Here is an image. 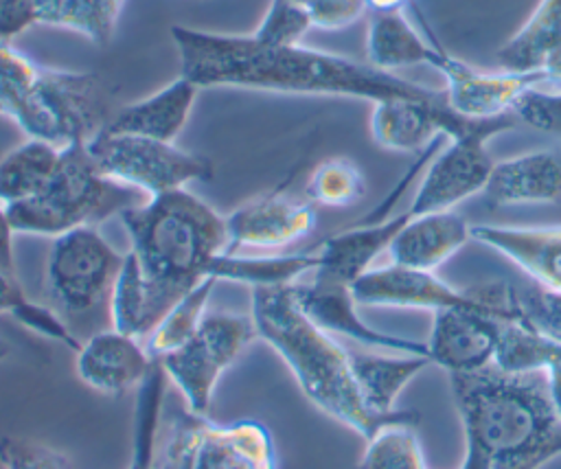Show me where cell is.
I'll list each match as a JSON object with an SVG mask.
<instances>
[{"label": "cell", "instance_id": "obj_19", "mask_svg": "<svg viewBox=\"0 0 561 469\" xmlns=\"http://www.w3.org/2000/svg\"><path fill=\"white\" fill-rule=\"evenodd\" d=\"M482 193L489 206L559 202L561 151L537 149L495 162Z\"/></svg>", "mask_w": 561, "mask_h": 469}, {"label": "cell", "instance_id": "obj_45", "mask_svg": "<svg viewBox=\"0 0 561 469\" xmlns=\"http://www.w3.org/2000/svg\"><path fill=\"white\" fill-rule=\"evenodd\" d=\"M460 469H491V465L480 449H476L473 445H465V456H462Z\"/></svg>", "mask_w": 561, "mask_h": 469}, {"label": "cell", "instance_id": "obj_3", "mask_svg": "<svg viewBox=\"0 0 561 469\" xmlns=\"http://www.w3.org/2000/svg\"><path fill=\"white\" fill-rule=\"evenodd\" d=\"M118 217L129 237L127 254L142 283L151 331L208 276L213 259L226 252V217L186 188L147 197Z\"/></svg>", "mask_w": 561, "mask_h": 469}, {"label": "cell", "instance_id": "obj_28", "mask_svg": "<svg viewBox=\"0 0 561 469\" xmlns=\"http://www.w3.org/2000/svg\"><path fill=\"white\" fill-rule=\"evenodd\" d=\"M61 149L39 140L26 138L0 158V204L11 206L39 195L53 180Z\"/></svg>", "mask_w": 561, "mask_h": 469}, {"label": "cell", "instance_id": "obj_35", "mask_svg": "<svg viewBox=\"0 0 561 469\" xmlns=\"http://www.w3.org/2000/svg\"><path fill=\"white\" fill-rule=\"evenodd\" d=\"M311 26V18L302 4L296 0H272L250 35L267 46H294L300 44Z\"/></svg>", "mask_w": 561, "mask_h": 469}, {"label": "cell", "instance_id": "obj_20", "mask_svg": "<svg viewBox=\"0 0 561 469\" xmlns=\"http://www.w3.org/2000/svg\"><path fill=\"white\" fill-rule=\"evenodd\" d=\"M471 239L504 254L537 285L561 291V226H471Z\"/></svg>", "mask_w": 561, "mask_h": 469}, {"label": "cell", "instance_id": "obj_39", "mask_svg": "<svg viewBox=\"0 0 561 469\" xmlns=\"http://www.w3.org/2000/svg\"><path fill=\"white\" fill-rule=\"evenodd\" d=\"M366 9L364 0H313L307 7V13L316 28L335 31L357 22Z\"/></svg>", "mask_w": 561, "mask_h": 469}, {"label": "cell", "instance_id": "obj_31", "mask_svg": "<svg viewBox=\"0 0 561 469\" xmlns=\"http://www.w3.org/2000/svg\"><path fill=\"white\" fill-rule=\"evenodd\" d=\"M217 283V278L206 276L158 320V324L145 338V348L153 359L180 348L197 333Z\"/></svg>", "mask_w": 561, "mask_h": 469}, {"label": "cell", "instance_id": "obj_26", "mask_svg": "<svg viewBox=\"0 0 561 469\" xmlns=\"http://www.w3.org/2000/svg\"><path fill=\"white\" fill-rule=\"evenodd\" d=\"M320 265L318 252H296V254H256L245 256L237 252H221L213 259L208 276L217 281H230L252 287L291 285L305 274H313Z\"/></svg>", "mask_w": 561, "mask_h": 469}, {"label": "cell", "instance_id": "obj_46", "mask_svg": "<svg viewBox=\"0 0 561 469\" xmlns=\"http://www.w3.org/2000/svg\"><path fill=\"white\" fill-rule=\"evenodd\" d=\"M370 11H392V9H403L405 2L410 0H364Z\"/></svg>", "mask_w": 561, "mask_h": 469}, {"label": "cell", "instance_id": "obj_41", "mask_svg": "<svg viewBox=\"0 0 561 469\" xmlns=\"http://www.w3.org/2000/svg\"><path fill=\"white\" fill-rule=\"evenodd\" d=\"M13 226L7 213V206L0 204V272L9 274V276H18L15 274V252H13Z\"/></svg>", "mask_w": 561, "mask_h": 469}, {"label": "cell", "instance_id": "obj_27", "mask_svg": "<svg viewBox=\"0 0 561 469\" xmlns=\"http://www.w3.org/2000/svg\"><path fill=\"white\" fill-rule=\"evenodd\" d=\"M561 44V0H539L526 22L495 50L502 70L535 72Z\"/></svg>", "mask_w": 561, "mask_h": 469}, {"label": "cell", "instance_id": "obj_10", "mask_svg": "<svg viewBox=\"0 0 561 469\" xmlns=\"http://www.w3.org/2000/svg\"><path fill=\"white\" fill-rule=\"evenodd\" d=\"M256 338L250 316L206 313L197 333L180 348L158 357L169 381L182 392L195 416H206L219 377Z\"/></svg>", "mask_w": 561, "mask_h": 469}, {"label": "cell", "instance_id": "obj_9", "mask_svg": "<svg viewBox=\"0 0 561 469\" xmlns=\"http://www.w3.org/2000/svg\"><path fill=\"white\" fill-rule=\"evenodd\" d=\"M85 145L105 178L145 193L147 197L186 188L191 182H206L215 173L206 156L145 136L110 134L101 129Z\"/></svg>", "mask_w": 561, "mask_h": 469}, {"label": "cell", "instance_id": "obj_12", "mask_svg": "<svg viewBox=\"0 0 561 469\" xmlns=\"http://www.w3.org/2000/svg\"><path fill=\"white\" fill-rule=\"evenodd\" d=\"M445 79L447 105L467 121H486L513 112L517 99L546 81L541 70L511 72V70H482L467 61L438 50L434 66Z\"/></svg>", "mask_w": 561, "mask_h": 469}, {"label": "cell", "instance_id": "obj_48", "mask_svg": "<svg viewBox=\"0 0 561 469\" xmlns=\"http://www.w3.org/2000/svg\"><path fill=\"white\" fill-rule=\"evenodd\" d=\"M296 2H298V4H302V7H305V9H307V7H309V4H311V2H313V0H296Z\"/></svg>", "mask_w": 561, "mask_h": 469}, {"label": "cell", "instance_id": "obj_42", "mask_svg": "<svg viewBox=\"0 0 561 469\" xmlns=\"http://www.w3.org/2000/svg\"><path fill=\"white\" fill-rule=\"evenodd\" d=\"M26 294L22 291L18 276H9L4 272H0V316L2 313H11L15 316V311L26 302Z\"/></svg>", "mask_w": 561, "mask_h": 469}, {"label": "cell", "instance_id": "obj_43", "mask_svg": "<svg viewBox=\"0 0 561 469\" xmlns=\"http://www.w3.org/2000/svg\"><path fill=\"white\" fill-rule=\"evenodd\" d=\"M546 379H548L550 401H552V405H554L557 416L561 419V366H559V368H550V370L546 373Z\"/></svg>", "mask_w": 561, "mask_h": 469}, {"label": "cell", "instance_id": "obj_22", "mask_svg": "<svg viewBox=\"0 0 561 469\" xmlns=\"http://www.w3.org/2000/svg\"><path fill=\"white\" fill-rule=\"evenodd\" d=\"M471 239L469 221L456 210L408 219L388 248L390 263L434 272Z\"/></svg>", "mask_w": 561, "mask_h": 469}, {"label": "cell", "instance_id": "obj_8", "mask_svg": "<svg viewBox=\"0 0 561 469\" xmlns=\"http://www.w3.org/2000/svg\"><path fill=\"white\" fill-rule=\"evenodd\" d=\"M359 307H401V309H482L500 322L519 320L517 289L506 283H484L456 289L434 272L412 270L397 263L370 267L351 285Z\"/></svg>", "mask_w": 561, "mask_h": 469}, {"label": "cell", "instance_id": "obj_25", "mask_svg": "<svg viewBox=\"0 0 561 469\" xmlns=\"http://www.w3.org/2000/svg\"><path fill=\"white\" fill-rule=\"evenodd\" d=\"M425 355L403 353H357L351 351V366L366 405L377 414H394L403 388L430 366Z\"/></svg>", "mask_w": 561, "mask_h": 469}, {"label": "cell", "instance_id": "obj_44", "mask_svg": "<svg viewBox=\"0 0 561 469\" xmlns=\"http://www.w3.org/2000/svg\"><path fill=\"white\" fill-rule=\"evenodd\" d=\"M541 72H543L546 81L561 83V44L546 57V61L541 66Z\"/></svg>", "mask_w": 561, "mask_h": 469}, {"label": "cell", "instance_id": "obj_36", "mask_svg": "<svg viewBox=\"0 0 561 469\" xmlns=\"http://www.w3.org/2000/svg\"><path fill=\"white\" fill-rule=\"evenodd\" d=\"M2 469H75L70 458L35 438L2 436L0 438Z\"/></svg>", "mask_w": 561, "mask_h": 469}, {"label": "cell", "instance_id": "obj_4", "mask_svg": "<svg viewBox=\"0 0 561 469\" xmlns=\"http://www.w3.org/2000/svg\"><path fill=\"white\" fill-rule=\"evenodd\" d=\"M465 445L491 469H541L561 456V419L546 373L508 375L493 366L449 375Z\"/></svg>", "mask_w": 561, "mask_h": 469}, {"label": "cell", "instance_id": "obj_14", "mask_svg": "<svg viewBox=\"0 0 561 469\" xmlns=\"http://www.w3.org/2000/svg\"><path fill=\"white\" fill-rule=\"evenodd\" d=\"M294 294L305 309V313L333 335H344L370 348L383 353H403V355H425L427 344L394 333L379 331L370 327L357 311L351 285L337 283L324 276L313 274L311 281L294 283Z\"/></svg>", "mask_w": 561, "mask_h": 469}, {"label": "cell", "instance_id": "obj_40", "mask_svg": "<svg viewBox=\"0 0 561 469\" xmlns=\"http://www.w3.org/2000/svg\"><path fill=\"white\" fill-rule=\"evenodd\" d=\"M31 24H35L33 0H0V39L2 42H11Z\"/></svg>", "mask_w": 561, "mask_h": 469}, {"label": "cell", "instance_id": "obj_30", "mask_svg": "<svg viewBox=\"0 0 561 469\" xmlns=\"http://www.w3.org/2000/svg\"><path fill=\"white\" fill-rule=\"evenodd\" d=\"M125 0H33L35 24H48L85 35L105 46L116 28Z\"/></svg>", "mask_w": 561, "mask_h": 469}, {"label": "cell", "instance_id": "obj_23", "mask_svg": "<svg viewBox=\"0 0 561 469\" xmlns=\"http://www.w3.org/2000/svg\"><path fill=\"white\" fill-rule=\"evenodd\" d=\"M195 469H276L270 430L252 419L226 425L206 419Z\"/></svg>", "mask_w": 561, "mask_h": 469}, {"label": "cell", "instance_id": "obj_17", "mask_svg": "<svg viewBox=\"0 0 561 469\" xmlns=\"http://www.w3.org/2000/svg\"><path fill=\"white\" fill-rule=\"evenodd\" d=\"M151 364L153 357L147 353L145 344L114 327L90 335L77 351L79 379L88 388L110 397L138 388Z\"/></svg>", "mask_w": 561, "mask_h": 469}, {"label": "cell", "instance_id": "obj_13", "mask_svg": "<svg viewBox=\"0 0 561 469\" xmlns=\"http://www.w3.org/2000/svg\"><path fill=\"white\" fill-rule=\"evenodd\" d=\"M318 224L316 206L283 193V186L256 195L226 215V252L239 248L283 250L313 232Z\"/></svg>", "mask_w": 561, "mask_h": 469}, {"label": "cell", "instance_id": "obj_37", "mask_svg": "<svg viewBox=\"0 0 561 469\" xmlns=\"http://www.w3.org/2000/svg\"><path fill=\"white\" fill-rule=\"evenodd\" d=\"M517 307L519 320L561 344V291L535 283L528 289H517Z\"/></svg>", "mask_w": 561, "mask_h": 469}, {"label": "cell", "instance_id": "obj_33", "mask_svg": "<svg viewBox=\"0 0 561 469\" xmlns=\"http://www.w3.org/2000/svg\"><path fill=\"white\" fill-rule=\"evenodd\" d=\"M366 195V178L348 158H329L316 164L307 180V199L313 206L346 208Z\"/></svg>", "mask_w": 561, "mask_h": 469}, {"label": "cell", "instance_id": "obj_5", "mask_svg": "<svg viewBox=\"0 0 561 469\" xmlns=\"http://www.w3.org/2000/svg\"><path fill=\"white\" fill-rule=\"evenodd\" d=\"M123 256L96 226H81L53 239L44 270L48 307L79 342L112 327L110 305Z\"/></svg>", "mask_w": 561, "mask_h": 469}, {"label": "cell", "instance_id": "obj_38", "mask_svg": "<svg viewBox=\"0 0 561 469\" xmlns=\"http://www.w3.org/2000/svg\"><path fill=\"white\" fill-rule=\"evenodd\" d=\"M513 114L528 127L561 138V92L530 88L517 99Z\"/></svg>", "mask_w": 561, "mask_h": 469}, {"label": "cell", "instance_id": "obj_1", "mask_svg": "<svg viewBox=\"0 0 561 469\" xmlns=\"http://www.w3.org/2000/svg\"><path fill=\"white\" fill-rule=\"evenodd\" d=\"M171 39L180 57V75L199 90L250 88L285 94L351 96L370 103L445 99L443 90H430L370 64L300 44L267 46L252 35H221L182 24L171 26Z\"/></svg>", "mask_w": 561, "mask_h": 469}, {"label": "cell", "instance_id": "obj_15", "mask_svg": "<svg viewBox=\"0 0 561 469\" xmlns=\"http://www.w3.org/2000/svg\"><path fill=\"white\" fill-rule=\"evenodd\" d=\"M473 123L458 116L447 99H388L373 103L370 136L381 149L414 153L438 142V136L456 138L469 131Z\"/></svg>", "mask_w": 561, "mask_h": 469}, {"label": "cell", "instance_id": "obj_11", "mask_svg": "<svg viewBox=\"0 0 561 469\" xmlns=\"http://www.w3.org/2000/svg\"><path fill=\"white\" fill-rule=\"evenodd\" d=\"M513 127L515 114H504L497 118L476 121L469 131L449 138L447 147L438 151L425 169L423 180L405 208L410 219L427 213L454 210L456 204L482 193L495 164L486 142Z\"/></svg>", "mask_w": 561, "mask_h": 469}, {"label": "cell", "instance_id": "obj_7", "mask_svg": "<svg viewBox=\"0 0 561 469\" xmlns=\"http://www.w3.org/2000/svg\"><path fill=\"white\" fill-rule=\"evenodd\" d=\"M110 116L105 88L94 72L55 68H42L7 114L26 138H39L59 149L90 140L107 125Z\"/></svg>", "mask_w": 561, "mask_h": 469}, {"label": "cell", "instance_id": "obj_29", "mask_svg": "<svg viewBox=\"0 0 561 469\" xmlns=\"http://www.w3.org/2000/svg\"><path fill=\"white\" fill-rule=\"evenodd\" d=\"M491 366L508 375L548 373L561 366V344L524 320L502 322Z\"/></svg>", "mask_w": 561, "mask_h": 469}, {"label": "cell", "instance_id": "obj_47", "mask_svg": "<svg viewBox=\"0 0 561 469\" xmlns=\"http://www.w3.org/2000/svg\"><path fill=\"white\" fill-rule=\"evenodd\" d=\"M9 355V344L4 340H0V362Z\"/></svg>", "mask_w": 561, "mask_h": 469}, {"label": "cell", "instance_id": "obj_6", "mask_svg": "<svg viewBox=\"0 0 561 469\" xmlns=\"http://www.w3.org/2000/svg\"><path fill=\"white\" fill-rule=\"evenodd\" d=\"M85 142L61 149L57 171L39 195L7 206L15 232L55 239L81 226H99L145 202L138 191L105 178Z\"/></svg>", "mask_w": 561, "mask_h": 469}, {"label": "cell", "instance_id": "obj_24", "mask_svg": "<svg viewBox=\"0 0 561 469\" xmlns=\"http://www.w3.org/2000/svg\"><path fill=\"white\" fill-rule=\"evenodd\" d=\"M438 50L410 24L403 9L370 13L366 28V57L370 66L386 72L408 66L432 68Z\"/></svg>", "mask_w": 561, "mask_h": 469}, {"label": "cell", "instance_id": "obj_32", "mask_svg": "<svg viewBox=\"0 0 561 469\" xmlns=\"http://www.w3.org/2000/svg\"><path fill=\"white\" fill-rule=\"evenodd\" d=\"M167 375L158 359H153L149 373L136 388V425L134 447L127 469H153L156 467V443L164 403Z\"/></svg>", "mask_w": 561, "mask_h": 469}, {"label": "cell", "instance_id": "obj_2", "mask_svg": "<svg viewBox=\"0 0 561 469\" xmlns=\"http://www.w3.org/2000/svg\"><path fill=\"white\" fill-rule=\"evenodd\" d=\"M250 318L256 338L278 353L302 394L364 441L388 423H421L414 410L377 414L366 405L353 375L351 351L305 313L294 294V283L252 287Z\"/></svg>", "mask_w": 561, "mask_h": 469}, {"label": "cell", "instance_id": "obj_18", "mask_svg": "<svg viewBox=\"0 0 561 469\" xmlns=\"http://www.w3.org/2000/svg\"><path fill=\"white\" fill-rule=\"evenodd\" d=\"M408 210L381 219L366 217L359 224L327 237L316 248L320 265L313 274L353 285V281L373 267L381 252H388L392 239L408 224Z\"/></svg>", "mask_w": 561, "mask_h": 469}, {"label": "cell", "instance_id": "obj_16", "mask_svg": "<svg viewBox=\"0 0 561 469\" xmlns=\"http://www.w3.org/2000/svg\"><path fill=\"white\" fill-rule=\"evenodd\" d=\"M502 322L473 307L434 313L427 344L432 364L454 373H476L493 364Z\"/></svg>", "mask_w": 561, "mask_h": 469}, {"label": "cell", "instance_id": "obj_21", "mask_svg": "<svg viewBox=\"0 0 561 469\" xmlns=\"http://www.w3.org/2000/svg\"><path fill=\"white\" fill-rule=\"evenodd\" d=\"M197 92L199 88L180 75L153 94L116 110L103 131L173 142L191 116Z\"/></svg>", "mask_w": 561, "mask_h": 469}, {"label": "cell", "instance_id": "obj_34", "mask_svg": "<svg viewBox=\"0 0 561 469\" xmlns=\"http://www.w3.org/2000/svg\"><path fill=\"white\" fill-rule=\"evenodd\" d=\"M357 469H425L414 423H388L364 447Z\"/></svg>", "mask_w": 561, "mask_h": 469}]
</instances>
